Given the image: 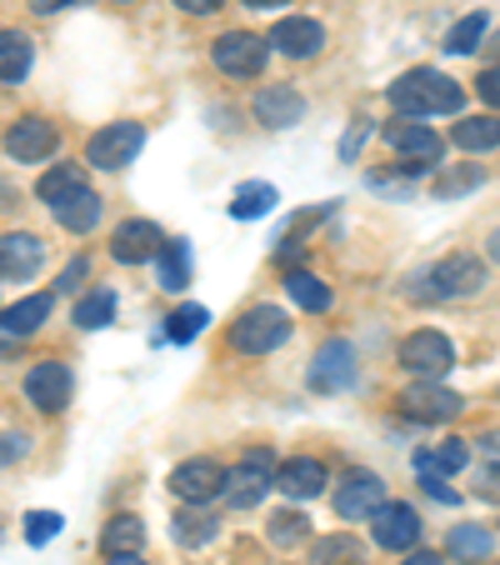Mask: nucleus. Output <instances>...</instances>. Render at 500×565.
<instances>
[{"instance_id":"obj_16","label":"nucleus","mask_w":500,"mask_h":565,"mask_svg":"<svg viewBox=\"0 0 500 565\" xmlns=\"http://www.w3.org/2000/svg\"><path fill=\"white\" fill-rule=\"evenodd\" d=\"M270 486H276L280 495H290V501H316V495L330 486V470L320 466L316 456H290V460H280L276 466Z\"/></svg>"},{"instance_id":"obj_9","label":"nucleus","mask_w":500,"mask_h":565,"mask_svg":"<svg viewBox=\"0 0 500 565\" xmlns=\"http://www.w3.org/2000/svg\"><path fill=\"white\" fill-rule=\"evenodd\" d=\"M171 491H175V501H185V505H211L215 495L225 491V466L211 456L185 460V466L171 470Z\"/></svg>"},{"instance_id":"obj_39","label":"nucleus","mask_w":500,"mask_h":565,"mask_svg":"<svg viewBox=\"0 0 500 565\" xmlns=\"http://www.w3.org/2000/svg\"><path fill=\"white\" fill-rule=\"evenodd\" d=\"M306 515H276V521H270V541L276 545H296L300 535H306Z\"/></svg>"},{"instance_id":"obj_18","label":"nucleus","mask_w":500,"mask_h":565,"mask_svg":"<svg viewBox=\"0 0 500 565\" xmlns=\"http://www.w3.org/2000/svg\"><path fill=\"white\" fill-rule=\"evenodd\" d=\"M251 110H256L260 126L290 130V126H300V116H306V96H300L296 86H260L256 100H251Z\"/></svg>"},{"instance_id":"obj_23","label":"nucleus","mask_w":500,"mask_h":565,"mask_svg":"<svg viewBox=\"0 0 500 565\" xmlns=\"http://www.w3.org/2000/svg\"><path fill=\"white\" fill-rule=\"evenodd\" d=\"M35 65V45L25 31H0V81L6 86H21Z\"/></svg>"},{"instance_id":"obj_43","label":"nucleus","mask_w":500,"mask_h":565,"mask_svg":"<svg viewBox=\"0 0 500 565\" xmlns=\"http://www.w3.org/2000/svg\"><path fill=\"white\" fill-rule=\"evenodd\" d=\"M480 495H486V501H500V466L480 470Z\"/></svg>"},{"instance_id":"obj_13","label":"nucleus","mask_w":500,"mask_h":565,"mask_svg":"<svg viewBox=\"0 0 500 565\" xmlns=\"http://www.w3.org/2000/svg\"><path fill=\"white\" fill-rule=\"evenodd\" d=\"M55 146H61V130L45 116H21L11 130H6V156L21 160V166H35V160H51Z\"/></svg>"},{"instance_id":"obj_42","label":"nucleus","mask_w":500,"mask_h":565,"mask_svg":"<svg viewBox=\"0 0 500 565\" xmlns=\"http://www.w3.org/2000/svg\"><path fill=\"white\" fill-rule=\"evenodd\" d=\"M86 276H91V260H86V256H75L71 266L61 270V280H55V286H61V290H75V286H81V280H86Z\"/></svg>"},{"instance_id":"obj_15","label":"nucleus","mask_w":500,"mask_h":565,"mask_svg":"<svg viewBox=\"0 0 500 565\" xmlns=\"http://www.w3.org/2000/svg\"><path fill=\"white\" fill-rule=\"evenodd\" d=\"M160 246H166V235H160L156 221H120L116 231H110V260H120V266H140V260H156Z\"/></svg>"},{"instance_id":"obj_5","label":"nucleus","mask_w":500,"mask_h":565,"mask_svg":"<svg viewBox=\"0 0 500 565\" xmlns=\"http://www.w3.org/2000/svg\"><path fill=\"white\" fill-rule=\"evenodd\" d=\"M270 476H276V456L270 450H251V456L241 460V466L225 470V505H235V511H251V505L266 501V491H276L270 486Z\"/></svg>"},{"instance_id":"obj_41","label":"nucleus","mask_w":500,"mask_h":565,"mask_svg":"<svg viewBox=\"0 0 500 565\" xmlns=\"http://www.w3.org/2000/svg\"><path fill=\"white\" fill-rule=\"evenodd\" d=\"M31 450V436H0V466H15Z\"/></svg>"},{"instance_id":"obj_25","label":"nucleus","mask_w":500,"mask_h":565,"mask_svg":"<svg viewBox=\"0 0 500 565\" xmlns=\"http://www.w3.org/2000/svg\"><path fill=\"white\" fill-rule=\"evenodd\" d=\"M140 545H146V521L140 515H116L100 531V551L106 555H140Z\"/></svg>"},{"instance_id":"obj_12","label":"nucleus","mask_w":500,"mask_h":565,"mask_svg":"<svg viewBox=\"0 0 500 565\" xmlns=\"http://www.w3.org/2000/svg\"><path fill=\"white\" fill-rule=\"evenodd\" d=\"M385 505V480L375 470H351L341 476V491H336V515L341 521H371Z\"/></svg>"},{"instance_id":"obj_17","label":"nucleus","mask_w":500,"mask_h":565,"mask_svg":"<svg viewBox=\"0 0 500 565\" xmlns=\"http://www.w3.org/2000/svg\"><path fill=\"white\" fill-rule=\"evenodd\" d=\"M25 395H31L35 411H61L71 401V365L65 361H35L31 375H25Z\"/></svg>"},{"instance_id":"obj_48","label":"nucleus","mask_w":500,"mask_h":565,"mask_svg":"<svg viewBox=\"0 0 500 565\" xmlns=\"http://www.w3.org/2000/svg\"><path fill=\"white\" fill-rule=\"evenodd\" d=\"M486 256H490V260H496V266H500V225H496V231L486 235Z\"/></svg>"},{"instance_id":"obj_19","label":"nucleus","mask_w":500,"mask_h":565,"mask_svg":"<svg viewBox=\"0 0 500 565\" xmlns=\"http://www.w3.org/2000/svg\"><path fill=\"white\" fill-rule=\"evenodd\" d=\"M351 381H355V351L345 341H326L316 351V365H310V385L326 391V395H336V391H345Z\"/></svg>"},{"instance_id":"obj_4","label":"nucleus","mask_w":500,"mask_h":565,"mask_svg":"<svg viewBox=\"0 0 500 565\" xmlns=\"http://www.w3.org/2000/svg\"><path fill=\"white\" fill-rule=\"evenodd\" d=\"M140 146H146V126H136V120L100 126L86 140V166H96V171H126L130 160L140 156Z\"/></svg>"},{"instance_id":"obj_36","label":"nucleus","mask_w":500,"mask_h":565,"mask_svg":"<svg viewBox=\"0 0 500 565\" xmlns=\"http://www.w3.org/2000/svg\"><path fill=\"white\" fill-rule=\"evenodd\" d=\"M430 456H436L440 476H456V470L470 466V446H466V440H440V450H430Z\"/></svg>"},{"instance_id":"obj_7","label":"nucleus","mask_w":500,"mask_h":565,"mask_svg":"<svg viewBox=\"0 0 500 565\" xmlns=\"http://www.w3.org/2000/svg\"><path fill=\"white\" fill-rule=\"evenodd\" d=\"M211 61H215V71L235 75V81H251V75L266 71L270 45L260 41V35H251V31H225L221 41L211 45Z\"/></svg>"},{"instance_id":"obj_51","label":"nucleus","mask_w":500,"mask_h":565,"mask_svg":"<svg viewBox=\"0 0 500 565\" xmlns=\"http://www.w3.org/2000/svg\"><path fill=\"white\" fill-rule=\"evenodd\" d=\"M490 51H496V65H500V31L490 35Z\"/></svg>"},{"instance_id":"obj_24","label":"nucleus","mask_w":500,"mask_h":565,"mask_svg":"<svg viewBox=\"0 0 500 565\" xmlns=\"http://www.w3.org/2000/svg\"><path fill=\"white\" fill-rule=\"evenodd\" d=\"M446 551L456 555L460 565H476V561H486V555L496 551V535H490L486 525H450Z\"/></svg>"},{"instance_id":"obj_10","label":"nucleus","mask_w":500,"mask_h":565,"mask_svg":"<svg viewBox=\"0 0 500 565\" xmlns=\"http://www.w3.org/2000/svg\"><path fill=\"white\" fill-rule=\"evenodd\" d=\"M401 406L411 420H421V426H440V420H456L460 411H466V401H460L456 391H446L440 381H421V385H405L401 391Z\"/></svg>"},{"instance_id":"obj_27","label":"nucleus","mask_w":500,"mask_h":565,"mask_svg":"<svg viewBox=\"0 0 500 565\" xmlns=\"http://www.w3.org/2000/svg\"><path fill=\"white\" fill-rule=\"evenodd\" d=\"M110 320H116V290H91L71 310V326H81V331H100Z\"/></svg>"},{"instance_id":"obj_31","label":"nucleus","mask_w":500,"mask_h":565,"mask_svg":"<svg viewBox=\"0 0 500 565\" xmlns=\"http://www.w3.org/2000/svg\"><path fill=\"white\" fill-rule=\"evenodd\" d=\"M215 531H221V521H215L205 505H191V511H181L175 515V545H211L215 541Z\"/></svg>"},{"instance_id":"obj_45","label":"nucleus","mask_w":500,"mask_h":565,"mask_svg":"<svg viewBox=\"0 0 500 565\" xmlns=\"http://www.w3.org/2000/svg\"><path fill=\"white\" fill-rule=\"evenodd\" d=\"M65 6H75V0H31L35 15H55V11H65Z\"/></svg>"},{"instance_id":"obj_3","label":"nucleus","mask_w":500,"mask_h":565,"mask_svg":"<svg viewBox=\"0 0 500 565\" xmlns=\"http://www.w3.org/2000/svg\"><path fill=\"white\" fill-rule=\"evenodd\" d=\"M480 286H486V266H480V256H470V250H456V256L436 260V266L426 270L430 300H470V296H480Z\"/></svg>"},{"instance_id":"obj_2","label":"nucleus","mask_w":500,"mask_h":565,"mask_svg":"<svg viewBox=\"0 0 500 565\" xmlns=\"http://www.w3.org/2000/svg\"><path fill=\"white\" fill-rule=\"evenodd\" d=\"M286 341H290V316L280 306H251L231 326V345L241 355H270Z\"/></svg>"},{"instance_id":"obj_30","label":"nucleus","mask_w":500,"mask_h":565,"mask_svg":"<svg viewBox=\"0 0 500 565\" xmlns=\"http://www.w3.org/2000/svg\"><path fill=\"white\" fill-rule=\"evenodd\" d=\"M81 185H86V166H51V171L41 175V181H35V195H41L45 205H55V201H65V195L71 191H81Z\"/></svg>"},{"instance_id":"obj_22","label":"nucleus","mask_w":500,"mask_h":565,"mask_svg":"<svg viewBox=\"0 0 500 565\" xmlns=\"http://www.w3.org/2000/svg\"><path fill=\"white\" fill-rule=\"evenodd\" d=\"M100 211H106V205H100V195L91 191V185H81V191H71L65 201H55V205H51L55 221H61L65 231H75V235L96 231V225H100Z\"/></svg>"},{"instance_id":"obj_28","label":"nucleus","mask_w":500,"mask_h":565,"mask_svg":"<svg viewBox=\"0 0 500 565\" xmlns=\"http://www.w3.org/2000/svg\"><path fill=\"white\" fill-rule=\"evenodd\" d=\"M286 296L296 300L300 310H310V316L330 310V286L320 276H310V270H290V276H286Z\"/></svg>"},{"instance_id":"obj_50","label":"nucleus","mask_w":500,"mask_h":565,"mask_svg":"<svg viewBox=\"0 0 500 565\" xmlns=\"http://www.w3.org/2000/svg\"><path fill=\"white\" fill-rule=\"evenodd\" d=\"M245 6H256V11H270V6H286V0H245Z\"/></svg>"},{"instance_id":"obj_33","label":"nucleus","mask_w":500,"mask_h":565,"mask_svg":"<svg viewBox=\"0 0 500 565\" xmlns=\"http://www.w3.org/2000/svg\"><path fill=\"white\" fill-rule=\"evenodd\" d=\"M156 260H160V286L166 290H181L191 280V246L185 241H166Z\"/></svg>"},{"instance_id":"obj_38","label":"nucleus","mask_w":500,"mask_h":565,"mask_svg":"<svg viewBox=\"0 0 500 565\" xmlns=\"http://www.w3.org/2000/svg\"><path fill=\"white\" fill-rule=\"evenodd\" d=\"M476 185H480V166H466V171L440 175V181H436V195H440V201H450V195H466V191H476Z\"/></svg>"},{"instance_id":"obj_32","label":"nucleus","mask_w":500,"mask_h":565,"mask_svg":"<svg viewBox=\"0 0 500 565\" xmlns=\"http://www.w3.org/2000/svg\"><path fill=\"white\" fill-rule=\"evenodd\" d=\"M310 565H365V545L355 535H326V541L310 551Z\"/></svg>"},{"instance_id":"obj_47","label":"nucleus","mask_w":500,"mask_h":565,"mask_svg":"<svg viewBox=\"0 0 500 565\" xmlns=\"http://www.w3.org/2000/svg\"><path fill=\"white\" fill-rule=\"evenodd\" d=\"M480 450H486L490 460H500V430H486V436H480Z\"/></svg>"},{"instance_id":"obj_40","label":"nucleus","mask_w":500,"mask_h":565,"mask_svg":"<svg viewBox=\"0 0 500 565\" xmlns=\"http://www.w3.org/2000/svg\"><path fill=\"white\" fill-rule=\"evenodd\" d=\"M476 96L486 100L490 110H500V65H486V71L476 75Z\"/></svg>"},{"instance_id":"obj_20","label":"nucleus","mask_w":500,"mask_h":565,"mask_svg":"<svg viewBox=\"0 0 500 565\" xmlns=\"http://www.w3.org/2000/svg\"><path fill=\"white\" fill-rule=\"evenodd\" d=\"M41 260H45V246L35 235L25 231L0 235V280H31L41 270Z\"/></svg>"},{"instance_id":"obj_37","label":"nucleus","mask_w":500,"mask_h":565,"mask_svg":"<svg viewBox=\"0 0 500 565\" xmlns=\"http://www.w3.org/2000/svg\"><path fill=\"white\" fill-rule=\"evenodd\" d=\"M61 515H55V511H31V515H25V541H31V545H45V541H51V535H61Z\"/></svg>"},{"instance_id":"obj_14","label":"nucleus","mask_w":500,"mask_h":565,"mask_svg":"<svg viewBox=\"0 0 500 565\" xmlns=\"http://www.w3.org/2000/svg\"><path fill=\"white\" fill-rule=\"evenodd\" d=\"M266 45H276L290 61H316V55L326 51V25L310 21V15H286V21L270 25Z\"/></svg>"},{"instance_id":"obj_26","label":"nucleus","mask_w":500,"mask_h":565,"mask_svg":"<svg viewBox=\"0 0 500 565\" xmlns=\"http://www.w3.org/2000/svg\"><path fill=\"white\" fill-rule=\"evenodd\" d=\"M460 150H496L500 146V116H460L450 130Z\"/></svg>"},{"instance_id":"obj_34","label":"nucleus","mask_w":500,"mask_h":565,"mask_svg":"<svg viewBox=\"0 0 500 565\" xmlns=\"http://www.w3.org/2000/svg\"><path fill=\"white\" fill-rule=\"evenodd\" d=\"M486 35H490V15L476 11V15H466V21H460L456 31L446 35V51H450V55H476Z\"/></svg>"},{"instance_id":"obj_6","label":"nucleus","mask_w":500,"mask_h":565,"mask_svg":"<svg viewBox=\"0 0 500 565\" xmlns=\"http://www.w3.org/2000/svg\"><path fill=\"white\" fill-rule=\"evenodd\" d=\"M385 146L391 150H401V171L405 175H415V171H436L440 166V136L430 126H421V120H391L385 126Z\"/></svg>"},{"instance_id":"obj_29","label":"nucleus","mask_w":500,"mask_h":565,"mask_svg":"<svg viewBox=\"0 0 500 565\" xmlns=\"http://www.w3.org/2000/svg\"><path fill=\"white\" fill-rule=\"evenodd\" d=\"M276 185H260V181H251V185H241V191L231 195V215L235 221H260V215H270L276 211Z\"/></svg>"},{"instance_id":"obj_44","label":"nucleus","mask_w":500,"mask_h":565,"mask_svg":"<svg viewBox=\"0 0 500 565\" xmlns=\"http://www.w3.org/2000/svg\"><path fill=\"white\" fill-rule=\"evenodd\" d=\"M175 6H181L185 15H211V11H221L225 0H175Z\"/></svg>"},{"instance_id":"obj_35","label":"nucleus","mask_w":500,"mask_h":565,"mask_svg":"<svg viewBox=\"0 0 500 565\" xmlns=\"http://www.w3.org/2000/svg\"><path fill=\"white\" fill-rule=\"evenodd\" d=\"M205 310L201 306H185V310H175V316H166V341H175V345H191L195 335L205 331Z\"/></svg>"},{"instance_id":"obj_21","label":"nucleus","mask_w":500,"mask_h":565,"mask_svg":"<svg viewBox=\"0 0 500 565\" xmlns=\"http://www.w3.org/2000/svg\"><path fill=\"white\" fill-rule=\"evenodd\" d=\"M51 306H55V296L51 290H41V296H25V300H15L6 316H0V331L11 335V341H25V335H35L51 320Z\"/></svg>"},{"instance_id":"obj_8","label":"nucleus","mask_w":500,"mask_h":565,"mask_svg":"<svg viewBox=\"0 0 500 565\" xmlns=\"http://www.w3.org/2000/svg\"><path fill=\"white\" fill-rule=\"evenodd\" d=\"M401 365L411 375H421V381H440V375L456 365V345L440 331H415L401 341Z\"/></svg>"},{"instance_id":"obj_1","label":"nucleus","mask_w":500,"mask_h":565,"mask_svg":"<svg viewBox=\"0 0 500 565\" xmlns=\"http://www.w3.org/2000/svg\"><path fill=\"white\" fill-rule=\"evenodd\" d=\"M391 96V106L401 110L405 120H426V116H456L460 106H466V90L450 81V75H440V71H405V75H395V86L385 90Z\"/></svg>"},{"instance_id":"obj_46","label":"nucleus","mask_w":500,"mask_h":565,"mask_svg":"<svg viewBox=\"0 0 500 565\" xmlns=\"http://www.w3.org/2000/svg\"><path fill=\"white\" fill-rule=\"evenodd\" d=\"M405 565H446V561H440L436 551H426V545H421L415 555H405Z\"/></svg>"},{"instance_id":"obj_11","label":"nucleus","mask_w":500,"mask_h":565,"mask_svg":"<svg viewBox=\"0 0 500 565\" xmlns=\"http://www.w3.org/2000/svg\"><path fill=\"white\" fill-rule=\"evenodd\" d=\"M421 515H415V505H405V501H385L381 511L371 515V535H375V545L381 551H415L421 545Z\"/></svg>"},{"instance_id":"obj_49","label":"nucleus","mask_w":500,"mask_h":565,"mask_svg":"<svg viewBox=\"0 0 500 565\" xmlns=\"http://www.w3.org/2000/svg\"><path fill=\"white\" fill-rule=\"evenodd\" d=\"M110 565H146L140 555H110Z\"/></svg>"}]
</instances>
